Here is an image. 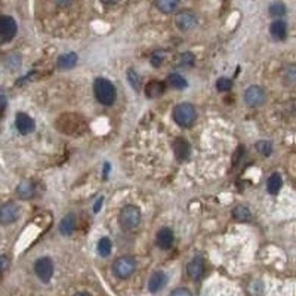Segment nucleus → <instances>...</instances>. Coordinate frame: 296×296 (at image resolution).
I'll use <instances>...</instances> for the list:
<instances>
[{
  "instance_id": "nucleus-3",
  "label": "nucleus",
  "mask_w": 296,
  "mask_h": 296,
  "mask_svg": "<svg viewBox=\"0 0 296 296\" xmlns=\"http://www.w3.org/2000/svg\"><path fill=\"white\" fill-rule=\"evenodd\" d=\"M173 119L182 128H190L197 119L195 107L190 103H181L173 108Z\"/></svg>"
},
{
  "instance_id": "nucleus-21",
  "label": "nucleus",
  "mask_w": 296,
  "mask_h": 296,
  "mask_svg": "<svg viewBox=\"0 0 296 296\" xmlns=\"http://www.w3.org/2000/svg\"><path fill=\"white\" fill-rule=\"evenodd\" d=\"M16 194L21 197V199H31L33 195H34V188H33V185H31V182L30 181H23L18 187H16Z\"/></svg>"
},
{
  "instance_id": "nucleus-24",
  "label": "nucleus",
  "mask_w": 296,
  "mask_h": 296,
  "mask_svg": "<svg viewBox=\"0 0 296 296\" xmlns=\"http://www.w3.org/2000/svg\"><path fill=\"white\" fill-rule=\"evenodd\" d=\"M111 249H113V243H111V240H110L108 237L100 239V242H98V245H96V250H98V253H100L101 256L103 258L110 256Z\"/></svg>"
},
{
  "instance_id": "nucleus-30",
  "label": "nucleus",
  "mask_w": 296,
  "mask_h": 296,
  "mask_svg": "<svg viewBox=\"0 0 296 296\" xmlns=\"http://www.w3.org/2000/svg\"><path fill=\"white\" fill-rule=\"evenodd\" d=\"M181 65H184V67H190V65L194 64V55L193 53H190V52H185V53H182L181 55Z\"/></svg>"
},
{
  "instance_id": "nucleus-15",
  "label": "nucleus",
  "mask_w": 296,
  "mask_h": 296,
  "mask_svg": "<svg viewBox=\"0 0 296 296\" xmlns=\"http://www.w3.org/2000/svg\"><path fill=\"white\" fill-rule=\"evenodd\" d=\"M165 83L163 82H159V80H151L147 86H145V95L150 96V98H157V96H162L163 92H165Z\"/></svg>"
},
{
  "instance_id": "nucleus-27",
  "label": "nucleus",
  "mask_w": 296,
  "mask_h": 296,
  "mask_svg": "<svg viewBox=\"0 0 296 296\" xmlns=\"http://www.w3.org/2000/svg\"><path fill=\"white\" fill-rule=\"evenodd\" d=\"M216 88L221 92H227V90H230L232 88V82L230 78L227 77H221L218 78V82H216Z\"/></svg>"
},
{
  "instance_id": "nucleus-36",
  "label": "nucleus",
  "mask_w": 296,
  "mask_h": 296,
  "mask_svg": "<svg viewBox=\"0 0 296 296\" xmlns=\"http://www.w3.org/2000/svg\"><path fill=\"white\" fill-rule=\"evenodd\" d=\"M74 296H90L89 293H86V292H82V293H76Z\"/></svg>"
},
{
  "instance_id": "nucleus-1",
  "label": "nucleus",
  "mask_w": 296,
  "mask_h": 296,
  "mask_svg": "<svg viewBox=\"0 0 296 296\" xmlns=\"http://www.w3.org/2000/svg\"><path fill=\"white\" fill-rule=\"evenodd\" d=\"M93 93H95V98L98 100V103H101L103 105H113L116 101V88L107 78L100 77L93 82Z\"/></svg>"
},
{
  "instance_id": "nucleus-33",
  "label": "nucleus",
  "mask_w": 296,
  "mask_h": 296,
  "mask_svg": "<svg viewBox=\"0 0 296 296\" xmlns=\"http://www.w3.org/2000/svg\"><path fill=\"white\" fill-rule=\"evenodd\" d=\"M103 202H104V197H100L98 200H96V205L93 206V212L96 213V212H100V209L103 206Z\"/></svg>"
},
{
  "instance_id": "nucleus-17",
  "label": "nucleus",
  "mask_w": 296,
  "mask_h": 296,
  "mask_svg": "<svg viewBox=\"0 0 296 296\" xmlns=\"http://www.w3.org/2000/svg\"><path fill=\"white\" fill-rule=\"evenodd\" d=\"M270 33L271 36L275 40H283L284 37H286V34H287V26H286V23L280 21V19L274 21L270 27Z\"/></svg>"
},
{
  "instance_id": "nucleus-2",
  "label": "nucleus",
  "mask_w": 296,
  "mask_h": 296,
  "mask_svg": "<svg viewBox=\"0 0 296 296\" xmlns=\"http://www.w3.org/2000/svg\"><path fill=\"white\" fill-rule=\"evenodd\" d=\"M141 209L135 205H128V206L123 207L119 213V224L125 231H130L141 224Z\"/></svg>"
},
{
  "instance_id": "nucleus-20",
  "label": "nucleus",
  "mask_w": 296,
  "mask_h": 296,
  "mask_svg": "<svg viewBox=\"0 0 296 296\" xmlns=\"http://www.w3.org/2000/svg\"><path fill=\"white\" fill-rule=\"evenodd\" d=\"M168 85L173 89H185L188 86L187 83V78L184 77L182 74H178V73H172L168 76Z\"/></svg>"
},
{
  "instance_id": "nucleus-22",
  "label": "nucleus",
  "mask_w": 296,
  "mask_h": 296,
  "mask_svg": "<svg viewBox=\"0 0 296 296\" xmlns=\"http://www.w3.org/2000/svg\"><path fill=\"white\" fill-rule=\"evenodd\" d=\"M232 216L235 221H240V222H246L249 219L252 218V212L249 207L243 206V205H239L232 209Z\"/></svg>"
},
{
  "instance_id": "nucleus-26",
  "label": "nucleus",
  "mask_w": 296,
  "mask_h": 296,
  "mask_svg": "<svg viewBox=\"0 0 296 296\" xmlns=\"http://www.w3.org/2000/svg\"><path fill=\"white\" fill-rule=\"evenodd\" d=\"M270 13L272 16H283L284 13H286V6H284L283 3H280V2L272 3V5H270Z\"/></svg>"
},
{
  "instance_id": "nucleus-32",
  "label": "nucleus",
  "mask_w": 296,
  "mask_h": 296,
  "mask_svg": "<svg viewBox=\"0 0 296 296\" xmlns=\"http://www.w3.org/2000/svg\"><path fill=\"white\" fill-rule=\"evenodd\" d=\"M159 55H160V51H157L154 55H153V61H151V63H153V65H155V67L162 64V61H163V56H159Z\"/></svg>"
},
{
  "instance_id": "nucleus-8",
  "label": "nucleus",
  "mask_w": 296,
  "mask_h": 296,
  "mask_svg": "<svg viewBox=\"0 0 296 296\" xmlns=\"http://www.w3.org/2000/svg\"><path fill=\"white\" fill-rule=\"evenodd\" d=\"M19 218V207L13 202H8L0 207V222L2 225H9Z\"/></svg>"
},
{
  "instance_id": "nucleus-23",
  "label": "nucleus",
  "mask_w": 296,
  "mask_h": 296,
  "mask_svg": "<svg viewBox=\"0 0 296 296\" xmlns=\"http://www.w3.org/2000/svg\"><path fill=\"white\" fill-rule=\"evenodd\" d=\"M155 8L160 9L162 12L172 13L175 12V11H178L180 2H175V0H160V2H155Z\"/></svg>"
},
{
  "instance_id": "nucleus-35",
  "label": "nucleus",
  "mask_w": 296,
  "mask_h": 296,
  "mask_svg": "<svg viewBox=\"0 0 296 296\" xmlns=\"http://www.w3.org/2000/svg\"><path fill=\"white\" fill-rule=\"evenodd\" d=\"M0 98H2V110L5 111V110H6V96H5V92L0 93Z\"/></svg>"
},
{
  "instance_id": "nucleus-14",
  "label": "nucleus",
  "mask_w": 296,
  "mask_h": 296,
  "mask_svg": "<svg viewBox=\"0 0 296 296\" xmlns=\"http://www.w3.org/2000/svg\"><path fill=\"white\" fill-rule=\"evenodd\" d=\"M173 150H175V155L178 160H187L190 159V154H191V147L190 144L187 142V140L184 138H178L175 144H173Z\"/></svg>"
},
{
  "instance_id": "nucleus-16",
  "label": "nucleus",
  "mask_w": 296,
  "mask_h": 296,
  "mask_svg": "<svg viewBox=\"0 0 296 296\" xmlns=\"http://www.w3.org/2000/svg\"><path fill=\"white\" fill-rule=\"evenodd\" d=\"M74 228H76V216L73 213H68L60 224V232L63 235H71L74 232Z\"/></svg>"
},
{
  "instance_id": "nucleus-12",
  "label": "nucleus",
  "mask_w": 296,
  "mask_h": 296,
  "mask_svg": "<svg viewBox=\"0 0 296 296\" xmlns=\"http://www.w3.org/2000/svg\"><path fill=\"white\" fill-rule=\"evenodd\" d=\"M173 242H175V235H173V232L170 228H166V227H163V228H160L157 234H155V243L159 247H162V249H165V250H168L172 247L173 245Z\"/></svg>"
},
{
  "instance_id": "nucleus-4",
  "label": "nucleus",
  "mask_w": 296,
  "mask_h": 296,
  "mask_svg": "<svg viewBox=\"0 0 296 296\" xmlns=\"http://www.w3.org/2000/svg\"><path fill=\"white\" fill-rule=\"evenodd\" d=\"M136 270V261L130 255L117 258L113 262V272L119 279H129Z\"/></svg>"
},
{
  "instance_id": "nucleus-34",
  "label": "nucleus",
  "mask_w": 296,
  "mask_h": 296,
  "mask_svg": "<svg viewBox=\"0 0 296 296\" xmlns=\"http://www.w3.org/2000/svg\"><path fill=\"white\" fill-rule=\"evenodd\" d=\"M0 262H2V270L6 271V268H8V258L5 256V255H2V258H0Z\"/></svg>"
},
{
  "instance_id": "nucleus-31",
  "label": "nucleus",
  "mask_w": 296,
  "mask_h": 296,
  "mask_svg": "<svg viewBox=\"0 0 296 296\" xmlns=\"http://www.w3.org/2000/svg\"><path fill=\"white\" fill-rule=\"evenodd\" d=\"M169 296H193V295H191V292H190L188 289H185V287H178V289H175Z\"/></svg>"
},
{
  "instance_id": "nucleus-7",
  "label": "nucleus",
  "mask_w": 296,
  "mask_h": 296,
  "mask_svg": "<svg viewBox=\"0 0 296 296\" xmlns=\"http://www.w3.org/2000/svg\"><path fill=\"white\" fill-rule=\"evenodd\" d=\"M245 103L249 107H261L265 103V90L259 86H249L245 90Z\"/></svg>"
},
{
  "instance_id": "nucleus-28",
  "label": "nucleus",
  "mask_w": 296,
  "mask_h": 296,
  "mask_svg": "<svg viewBox=\"0 0 296 296\" xmlns=\"http://www.w3.org/2000/svg\"><path fill=\"white\" fill-rule=\"evenodd\" d=\"M284 78H286V82H289L290 85H296V65H290V67L286 70Z\"/></svg>"
},
{
  "instance_id": "nucleus-13",
  "label": "nucleus",
  "mask_w": 296,
  "mask_h": 296,
  "mask_svg": "<svg viewBox=\"0 0 296 296\" xmlns=\"http://www.w3.org/2000/svg\"><path fill=\"white\" fill-rule=\"evenodd\" d=\"M166 283H168L166 274L163 271H155L154 274L150 277V280H148V289H150L151 293H157V292H160L165 287Z\"/></svg>"
},
{
  "instance_id": "nucleus-11",
  "label": "nucleus",
  "mask_w": 296,
  "mask_h": 296,
  "mask_svg": "<svg viewBox=\"0 0 296 296\" xmlns=\"http://www.w3.org/2000/svg\"><path fill=\"white\" fill-rule=\"evenodd\" d=\"M197 26V16L190 11H184L176 15V27L182 31H190Z\"/></svg>"
},
{
  "instance_id": "nucleus-9",
  "label": "nucleus",
  "mask_w": 296,
  "mask_h": 296,
  "mask_svg": "<svg viewBox=\"0 0 296 296\" xmlns=\"http://www.w3.org/2000/svg\"><path fill=\"white\" fill-rule=\"evenodd\" d=\"M205 271H206V265H205L203 258L200 256L193 258L187 265V274L193 280H200L205 275Z\"/></svg>"
},
{
  "instance_id": "nucleus-6",
  "label": "nucleus",
  "mask_w": 296,
  "mask_h": 296,
  "mask_svg": "<svg viewBox=\"0 0 296 296\" xmlns=\"http://www.w3.org/2000/svg\"><path fill=\"white\" fill-rule=\"evenodd\" d=\"M18 31V26L15 23L12 16H8V15H3L0 18V36H2V42L6 43L9 40H12L15 37Z\"/></svg>"
},
{
  "instance_id": "nucleus-29",
  "label": "nucleus",
  "mask_w": 296,
  "mask_h": 296,
  "mask_svg": "<svg viewBox=\"0 0 296 296\" xmlns=\"http://www.w3.org/2000/svg\"><path fill=\"white\" fill-rule=\"evenodd\" d=\"M128 78L129 83L132 85V88L135 90H140V77H138V74L135 73V70H129Z\"/></svg>"
},
{
  "instance_id": "nucleus-5",
  "label": "nucleus",
  "mask_w": 296,
  "mask_h": 296,
  "mask_svg": "<svg viewBox=\"0 0 296 296\" xmlns=\"http://www.w3.org/2000/svg\"><path fill=\"white\" fill-rule=\"evenodd\" d=\"M34 272L43 283H48L53 275V262L51 258H39L34 264Z\"/></svg>"
},
{
  "instance_id": "nucleus-25",
  "label": "nucleus",
  "mask_w": 296,
  "mask_h": 296,
  "mask_svg": "<svg viewBox=\"0 0 296 296\" xmlns=\"http://www.w3.org/2000/svg\"><path fill=\"white\" fill-rule=\"evenodd\" d=\"M256 150L262 155L268 157L272 153V144L270 141H267V140H262V141L256 142Z\"/></svg>"
},
{
  "instance_id": "nucleus-10",
  "label": "nucleus",
  "mask_w": 296,
  "mask_h": 296,
  "mask_svg": "<svg viewBox=\"0 0 296 296\" xmlns=\"http://www.w3.org/2000/svg\"><path fill=\"white\" fill-rule=\"evenodd\" d=\"M15 126L19 130V133L23 135H28L36 129V123L31 117L26 114V113H18L15 117Z\"/></svg>"
},
{
  "instance_id": "nucleus-37",
  "label": "nucleus",
  "mask_w": 296,
  "mask_h": 296,
  "mask_svg": "<svg viewBox=\"0 0 296 296\" xmlns=\"http://www.w3.org/2000/svg\"><path fill=\"white\" fill-rule=\"evenodd\" d=\"M295 111H296V107H295Z\"/></svg>"
},
{
  "instance_id": "nucleus-18",
  "label": "nucleus",
  "mask_w": 296,
  "mask_h": 296,
  "mask_svg": "<svg viewBox=\"0 0 296 296\" xmlns=\"http://www.w3.org/2000/svg\"><path fill=\"white\" fill-rule=\"evenodd\" d=\"M76 64H77V55L74 52H68V53H64L58 58V67L63 70L73 68Z\"/></svg>"
},
{
  "instance_id": "nucleus-19",
  "label": "nucleus",
  "mask_w": 296,
  "mask_h": 296,
  "mask_svg": "<svg viewBox=\"0 0 296 296\" xmlns=\"http://www.w3.org/2000/svg\"><path fill=\"white\" fill-rule=\"evenodd\" d=\"M283 187V180L280 173H272L268 181H267V190L270 194H279Z\"/></svg>"
}]
</instances>
